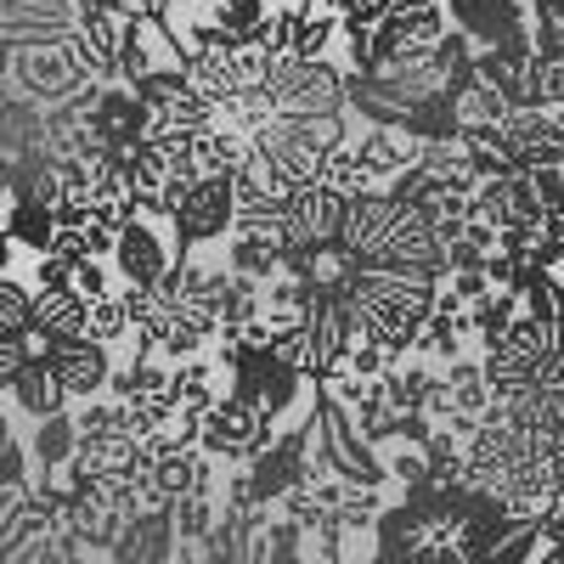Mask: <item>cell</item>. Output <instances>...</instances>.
I'll list each match as a JSON object with an SVG mask.
<instances>
[{"label": "cell", "instance_id": "cell-1", "mask_svg": "<svg viewBox=\"0 0 564 564\" xmlns=\"http://www.w3.org/2000/svg\"><path fill=\"white\" fill-rule=\"evenodd\" d=\"M339 249H350L361 265H379V271H430V276H446V243H441L435 215L406 204V198H395L390 186H372V193L350 198Z\"/></svg>", "mask_w": 564, "mask_h": 564}, {"label": "cell", "instance_id": "cell-2", "mask_svg": "<svg viewBox=\"0 0 564 564\" xmlns=\"http://www.w3.org/2000/svg\"><path fill=\"white\" fill-rule=\"evenodd\" d=\"M345 135V113H276L265 130L249 135V159L243 170L265 175L271 186L294 193V186H311L327 164V153L339 148Z\"/></svg>", "mask_w": 564, "mask_h": 564}, {"label": "cell", "instance_id": "cell-3", "mask_svg": "<svg viewBox=\"0 0 564 564\" xmlns=\"http://www.w3.org/2000/svg\"><path fill=\"white\" fill-rule=\"evenodd\" d=\"M265 90L276 97V113H350V68L334 57H271Z\"/></svg>", "mask_w": 564, "mask_h": 564}, {"label": "cell", "instance_id": "cell-4", "mask_svg": "<svg viewBox=\"0 0 564 564\" xmlns=\"http://www.w3.org/2000/svg\"><path fill=\"white\" fill-rule=\"evenodd\" d=\"M271 441H276V423H271L249 395H238V390H226V395L204 412V430H198V446H204L209 457H220V463H249V457H260Z\"/></svg>", "mask_w": 564, "mask_h": 564}, {"label": "cell", "instance_id": "cell-5", "mask_svg": "<svg viewBox=\"0 0 564 564\" xmlns=\"http://www.w3.org/2000/svg\"><path fill=\"white\" fill-rule=\"evenodd\" d=\"M175 238H181V254L193 249H209V243H226L231 226H238V186H231V175H204L186 186L181 209L170 215Z\"/></svg>", "mask_w": 564, "mask_h": 564}, {"label": "cell", "instance_id": "cell-6", "mask_svg": "<svg viewBox=\"0 0 564 564\" xmlns=\"http://www.w3.org/2000/svg\"><path fill=\"white\" fill-rule=\"evenodd\" d=\"M170 231L175 226L159 215H130L119 226V243H113V271L124 282H135V289H159L181 260V238H170Z\"/></svg>", "mask_w": 564, "mask_h": 564}, {"label": "cell", "instance_id": "cell-7", "mask_svg": "<svg viewBox=\"0 0 564 564\" xmlns=\"http://www.w3.org/2000/svg\"><path fill=\"white\" fill-rule=\"evenodd\" d=\"M193 68V85L204 90L209 102H220L226 90H243V85H265L271 74V52L260 40H243V34H220L204 57L186 63Z\"/></svg>", "mask_w": 564, "mask_h": 564}, {"label": "cell", "instance_id": "cell-8", "mask_svg": "<svg viewBox=\"0 0 564 564\" xmlns=\"http://www.w3.org/2000/svg\"><path fill=\"white\" fill-rule=\"evenodd\" d=\"M345 209L350 198H339L334 186H294L289 204H282V249H327V243H339V231H345Z\"/></svg>", "mask_w": 564, "mask_h": 564}, {"label": "cell", "instance_id": "cell-9", "mask_svg": "<svg viewBox=\"0 0 564 564\" xmlns=\"http://www.w3.org/2000/svg\"><path fill=\"white\" fill-rule=\"evenodd\" d=\"M45 361H52V372L63 379L68 401H97V395H108V379H113V367H119L113 350H108L102 339H90V334H79V339H52Z\"/></svg>", "mask_w": 564, "mask_h": 564}, {"label": "cell", "instance_id": "cell-10", "mask_svg": "<svg viewBox=\"0 0 564 564\" xmlns=\"http://www.w3.org/2000/svg\"><path fill=\"white\" fill-rule=\"evenodd\" d=\"M113 564H175L181 558V536H175V520L170 508H141L135 520L119 531V542L108 547Z\"/></svg>", "mask_w": 564, "mask_h": 564}, {"label": "cell", "instance_id": "cell-11", "mask_svg": "<svg viewBox=\"0 0 564 564\" xmlns=\"http://www.w3.org/2000/svg\"><path fill=\"white\" fill-rule=\"evenodd\" d=\"M417 148H423V141L406 135V130H395V124H367V130L356 135V153H361L372 186H390L401 170H412V164H417Z\"/></svg>", "mask_w": 564, "mask_h": 564}, {"label": "cell", "instance_id": "cell-12", "mask_svg": "<svg viewBox=\"0 0 564 564\" xmlns=\"http://www.w3.org/2000/svg\"><path fill=\"white\" fill-rule=\"evenodd\" d=\"M446 18L475 45H497L508 29L525 23V0H446Z\"/></svg>", "mask_w": 564, "mask_h": 564}, {"label": "cell", "instance_id": "cell-13", "mask_svg": "<svg viewBox=\"0 0 564 564\" xmlns=\"http://www.w3.org/2000/svg\"><path fill=\"white\" fill-rule=\"evenodd\" d=\"M12 406L23 412V417H57V412H68V390H63V379L52 372V361L45 356H29L23 367H18V379H12Z\"/></svg>", "mask_w": 564, "mask_h": 564}, {"label": "cell", "instance_id": "cell-14", "mask_svg": "<svg viewBox=\"0 0 564 564\" xmlns=\"http://www.w3.org/2000/svg\"><path fill=\"white\" fill-rule=\"evenodd\" d=\"M170 390L186 412H209L220 395H226V372L220 361L209 356H193V361H170Z\"/></svg>", "mask_w": 564, "mask_h": 564}, {"label": "cell", "instance_id": "cell-15", "mask_svg": "<svg viewBox=\"0 0 564 564\" xmlns=\"http://www.w3.org/2000/svg\"><path fill=\"white\" fill-rule=\"evenodd\" d=\"M457 148H463L468 170H475V181H497V175H508V170H520V164L508 159V135H502V124H468V119H463Z\"/></svg>", "mask_w": 564, "mask_h": 564}, {"label": "cell", "instance_id": "cell-16", "mask_svg": "<svg viewBox=\"0 0 564 564\" xmlns=\"http://www.w3.org/2000/svg\"><path fill=\"white\" fill-rule=\"evenodd\" d=\"M90 322V300L74 289H34V327H45L52 339H79Z\"/></svg>", "mask_w": 564, "mask_h": 564}, {"label": "cell", "instance_id": "cell-17", "mask_svg": "<svg viewBox=\"0 0 564 564\" xmlns=\"http://www.w3.org/2000/svg\"><path fill=\"white\" fill-rule=\"evenodd\" d=\"M243 159H249V135H238V130L215 124V130L193 135V175H198V181H204V175H238Z\"/></svg>", "mask_w": 564, "mask_h": 564}, {"label": "cell", "instance_id": "cell-18", "mask_svg": "<svg viewBox=\"0 0 564 564\" xmlns=\"http://www.w3.org/2000/svg\"><path fill=\"white\" fill-rule=\"evenodd\" d=\"M276 119V97L265 85H243V90H226V97L215 102V124L238 130V135H254Z\"/></svg>", "mask_w": 564, "mask_h": 564}, {"label": "cell", "instance_id": "cell-19", "mask_svg": "<svg viewBox=\"0 0 564 564\" xmlns=\"http://www.w3.org/2000/svg\"><path fill=\"white\" fill-rule=\"evenodd\" d=\"M0 226L12 231V243L29 249V254H45L57 238V209L52 204H34V198H12L7 215H0Z\"/></svg>", "mask_w": 564, "mask_h": 564}, {"label": "cell", "instance_id": "cell-20", "mask_svg": "<svg viewBox=\"0 0 564 564\" xmlns=\"http://www.w3.org/2000/svg\"><path fill=\"white\" fill-rule=\"evenodd\" d=\"M384 23L401 34V45H435L452 29L441 0H390V18Z\"/></svg>", "mask_w": 564, "mask_h": 564}, {"label": "cell", "instance_id": "cell-21", "mask_svg": "<svg viewBox=\"0 0 564 564\" xmlns=\"http://www.w3.org/2000/svg\"><path fill=\"white\" fill-rule=\"evenodd\" d=\"M29 452H34V468H40V475H52V468H68V463H74V452H79V423H74V412L40 417V423H34Z\"/></svg>", "mask_w": 564, "mask_h": 564}, {"label": "cell", "instance_id": "cell-22", "mask_svg": "<svg viewBox=\"0 0 564 564\" xmlns=\"http://www.w3.org/2000/svg\"><path fill=\"white\" fill-rule=\"evenodd\" d=\"M525 311V294H513V289H491V294H480L475 305H468V322H475V339H480V350L491 345V339H502L508 334V322Z\"/></svg>", "mask_w": 564, "mask_h": 564}, {"label": "cell", "instance_id": "cell-23", "mask_svg": "<svg viewBox=\"0 0 564 564\" xmlns=\"http://www.w3.org/2000/svg\"><path fill=\"white\" fill-rule=\"evenodd\" d=\"M316 181H322V186H334L339 198H361V193H372V175H367V164H361V153H356V141H339V148L327 153V164H322Z\"/></svg>", "mask_w": 564, "mask_h": 564}, {"label": "cell", "instance_id": "cell-24", "mask_svg": "<svg viewBox=\"0 0 564 564\" xmlns=\"http://www.w3.org/2000/svg\"><path fill=\"white\" fill-rule=\"evenodd\" d=\"M170 520H175V536L181 542H204L220 525V491H193V497L170 502Z\"/></svg>", "mask_w": 564, "mask_h": 564}, {"label": "cell", "instance_id": "cell-25", "mask_svg": "<svg viewBox=\"0 0 564 564\" xmlns=\"http://www.w3.org/2000/svg\"><path fill=\"white\" fill-rule=\"evenodd\" d=\"M85 334L90 339H102L108 350L113 345H124V339H135V322H130V305H124V294L113 289V294H102V300H90V322H85Z\"/></svg>", "mask_w": 564, "mask_h": 564}, {"label": "cell", "instance_id": "cell-26", "mask_svg": "<svg viewBox=\"0 0 564 564\" xmlns=\"http://www.w3.org/2000/svg\"><path fill=\"white\" fill-rule=\"evenodd\" d=\"M34 327V289L18 276H0V334H29Z\"/></svg>", "mask_w": 564, "mask_h": 564}, {"label": "cell", "instance_id": "cell-27", "mask_svg": "<svg viewBox=\"0 0 564 564\" xmlns=\"http://www.w3.org/2000/svg\"><path fill=\"white\" fill-rule=\"evenodd\" d=\"M457 108H463V119H468V124H502V119L513 113V102L502 97L497 85H486V79L468 85L463 97H457Z\"/></svg>", "mask_w": 564, "mask_h": 564}, {"label": "cell", "instance_id": "cell-28", "mask_svg": "<svg viewBox=\"0 0 564 564\" xmlns=\"http://www.w3.org/2000/svg\"><path fill=\"white\" fill-rule=\"evenodd\" d=\"M300 12H305V7H271V12H265V23L254 29V40L265 45L271 57H289V52H294V34H300Z\"/></svg>", "mask_w": 564, "mask_h": 564}, {"label": "cell", "instance_id": "cell-29", "mask_svg": "<svg viewBox=\"0 0 564 564\" xmlns=\"http://www.w3.org/2000/svg\"><path fill=\"white\" fill-rule=\"evenodd\" d=\"M34 452L18 435H0V491H29L34 480Z\"/></svg>", "mask_w": 564, "mask_h": 564}, {"label": "cell", "instance_id": "cell-30", "mask_svg": "<svg viewBox=\"0 0 564 564\" xmlns=\"http://www.w3.org/2000/svg\"><path fill=\"white\" fill-rule=\"evenodd\" d=\"M265 0H215V23L226 29V34H243V40H254V29L265 23Z\"/></svg>", "mask_w": 564, "mask_h": 564}, {"label": "cell", "instance_id": "cell-31", "mask_svg": "<svg viewBox=\"0 0 564 564\" xmlns=\"http://www.w3.org/2000/svg\"><path fill=\"white\" fill-rule=\"evenodd\" d=\"M401 356L390 350V345H379V339H356L350 345V356H345V367L350 372H361V379H384V372L395 367Z\"/></svg>", "mask_w": 564, "mask_h": 564}, {"label": "cell", "instance_id": "cell-32", "mask_svg": "<svg viewBox=\"0 0 564 564\" xmlns=\"http://www.w3.org/2000/svg\"><path fill=\"white\" fill-rule=\"evenodd\" d=\"M334 12L345 18V29H379L390 18V0H334Z\"/></svg>", "mask_w": 564, "mask_h": 564}, {"label": "cell", "instance_id": "cell-33", "mask_svg": "<svg viewBox=\"0 0 564 564\" xmlns=\"http://www.w3.org/2000/svg\"><path fill=\"white\" fill-rule=\"evenodd\" d=\"M74 294H85V300L113 294V282H108V260H79V265H74Z\"/></svg>", "mask_w": 564, "mask_h": 564}, {"label": "cell", "instance_id": "cell-34", "mask_svg": "<svg viewBox=\"0 0 564 564\" xmlns=\"http://www.w3.org/2000/svg\"><path fill=\"white\" fill-rule=\"evenodd\" d=\"M34 289H74V260L40 254V260H34Z\"/></svg>", "mask_w": 564, "mask_h": 564}, {"label": "cell", "instance_id": "cell-35", "mask_svg": "<svg viewBox=\"0 0 564 564\" xmlns=\"http://www.w3.org/2000/svg\"><path fill=\"white\" fill-rule=\"evenodd\" d=\"M536 193H542V209H564V164H547V170H531Z\"/></svg>", "mask_w": 564, "mask_h": 564}, {"label": "cell", "instance_id": "cell-36", "mask_svg": "<svg viewBox=\"0 0 564 564\" xmlns=\"http://www.w3.org/2000/svg\"><path fill=\"white\" fill-rule=\"evenodd\" d=\"M446 282H452V289H457L468 305H475L480 294H491V276H486V265H475V271H452Z\"/></svg>", "mask_w": 564, "mask_h": 564}, {"label": "cell", "instance_id": "cell-37", "mask_svg": "<svg viewBox=\"0 0 564 564\" xmlns=\"http://www.w3.org/2000/svg\"><path fill=\"white\" fill-rule=\"evenodd\" d=\"M542 231H547V243H553V254H558L553 271L564 276V209H547V215H542Z\"/></svg>", "mask_w": 564, "mask_h": 564}, {"label": "cell", "instance_id": "cell-38", "mask_svg": "<svg viewBox=\"0 0 564 564\" xmlns=\"http://www.w3.org/2000/svg\"><path fill=\"white\" fill-rule=\"evenodd\" d=\"M63 564H90V547H79V553H68Z\"/></svg>", "mask_w": 564, "mask_h": 564}, {"label": "cell", "instance_id": "cell-39", "mask_svg": "<svg viewBox=\"0 0 564 564\" xmlns=\"http://www.w3.org/2000/svg\"><path fill=\"white\" fill-rule=\"evenodd\" d=\"M0 435H7V423H0Z\"/></svg>", "mask_w": 564, "mask_h": 564}]
</instances>
